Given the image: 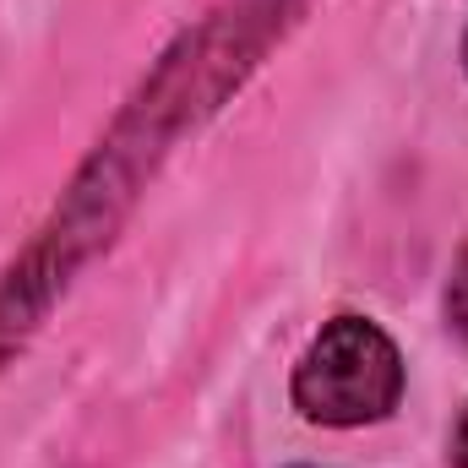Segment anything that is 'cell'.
<instances>
[{
    "label": "cell",
    "instance_id": "cell-5",
    "mask_svg": "<svg viewBox=\"0 0 468 468\" xmlns=\"http://www.w3.org/2000/svg\"><path fill=\"white\" fill-rule=\"evenodd\" d=\"M452 468H468V409L458 420V431H452Z\"/></svg>",
    "mask_w": 468,
    "mask_h": 468
},
{
    "label": "cell",
    "instance_id": "cell-4",
    "mask_svg": "<svg viewBox=\"0 0 468 468\" xmlns=\"http://www.w3.org/2000/svg\"><path fill=\"white\" fill-rule=\"evenodd\" d=\"M289 11H300V0H250V16H245V22H250L261 38H272V33L283 27Z\"/></svg>",
    "mask_w": 468,
    "mask_h": 468
},
{
    "label": "cell",
    "instance_id": "cell-3",
    "mask_svg": "<svg viewBox=\"0 0 468 468\" xmlns=\"http://www.w3.org/2000/svg\"><path fill=\"white\" fill-rule=\"evenodd\" d=\"M441 316H447V333L468 349V245L458 250L452 272H447V294H441Z\"/></svg>",
    "mask_w": 468,
    "mask_h": 468
},
{
    "label": "cell",
    "instance_id": "cell-1",
    "mask_svg": "<svg viewBox=\"0 0 468 468\" xmlns=\"http://www.w3.org/2000/svg\"><path fill=\"white\" fill-rule=\"evenodd\" d=\"M202 49H207V27H191L158 55V66L147 71L136 99L120 110L115 131L93 147V158L60 191L44 229L0 272V376L27 354L38 327L49 322V311L60 305V294L71 289V278L99 250L115 245L120 224L131 218V207H136L147 175L158 169V158L169 153V142L197 115H207Z\"/></svg>",
    "mask_w": 468,
    "mask_h": 468
},
{
    "label": "cell",
    "instance_id": "cell-6",
    "mask_svg": "<svg viewBox=\"0 0 468 468\" xmlns=\"http://www.w3.org/2000/svg\"><path fill=\"white\" fill-rule=\"evenodd\" d=\"M463 77H468V33H463Z\"/></svg>",
    "mask_w": 468,
    "mask_h": 468
},
{
    "label": "cell",
    "instance_id": "cell-2",
    "mask_svg": "<svg viewBox=\"0 0 468 468\" xmlns=\"http://www.w3.org/2000/svg\"><path fill=\"white\" fill-rule=\"evenodd\" d=\"M403 381L409 365L392 333L359 311H344L322 322V333L294 359L289 403L300 409V420L322 431H359L392 420V409L403 403Z\"/></svg>",
    "mask_w": 468,
    "mask_h": 468
}]
</instances>
